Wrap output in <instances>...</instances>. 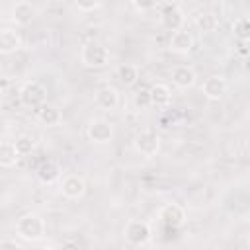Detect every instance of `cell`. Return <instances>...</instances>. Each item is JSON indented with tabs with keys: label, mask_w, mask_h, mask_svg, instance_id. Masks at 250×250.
I'll return each mask as SVG.
<instances>
[{
	"label": "cell",
	"mask_w": 250,
	"mask_h": 250,
	"mask_svg": "<svg viewBox=\"0 0 250 250\" xmlns=\"http://www.w3.org/2000/svg\"><path fill=\"white\" fill-rule=\"evenodd\" d=\"M45 230H47V225L37 213H27V215L20 217L16 223L18 236H21L23 240H29V242L41 240L45 236Z\"/></svg>",
	"instance_id": "1"
},
{
	"label": "cell",
	"mask_w": 250,
	"mask_h": 250,
	"mask_svg": "<svg viewBox=\"0 0 250 250\" xmlns=\"http://www.w3.org/2000/svg\"><path fill=\"white\" fill-rule=\"evenodd\" d=\"M80 61L90 68H102L109 62V49L100 41H88L80 51Z\"/></svg>",
	"instance_id": "2"
},
{
	"label": "cell",
	"mask_w": 250,
	"mask_h": 250,
	"mask_svg": "<svg viewBox=\"0 0 250 250\" xmlns=\"http://www.w3.org/2000/svg\"><path fill=\"white\" fill-rule=\"evenodd\" d=\"M133 145H135V150H137L141 156L152 158V156H156V152H158V148H160V137H158L152 129H145V131H141V133L135 137Z\"/></svg>",
	"instance_id": "3"
},
{
	"label": "cell",
	"mask_w": 250,
	"mask_h": 250,
	"mask_svg": "<svg viewBox=\"0 0 250 250\" xmlns=\"http://www.w3.org/2000/svg\"><path fill=\"white\" fill-rule=\"evenodd\" d=\"M20 100L25 107H41L47 102V90L39 82H25L20 90Z\"/></svg>",
	"instance_id": "4"
},
{
	"label": "cell",
	"mask_w": 250,
	"mask_h": 250,
	"mask_svg": "<svg viewBox=\"0 0 250 250\" xmlns=\"http://www.w3.org/2000/svg\"><path fill=\"white\" fill-rule=\"evenodd\" d=\"M123 234H125V238H127L129 244H133V246H143V244H146V242L150 240V234H152V232H150L148 223L133 219V221H129V223L125 225Z\"/></svg>",
	"instance_id": "5"
},
{
	"label": "cell",
	"mask_w": 250,
	"mask_h": 250,
	"mask_svg": "<svg viewBox=\"0 0 250 250\" xmlns=\"http://www.w3.org/2000/svg\"><path fill=\"white\" fill-rule=\"evenodd\" d=\"M86 135L92 143L96 145H105L113 139V125L105 119H92L88 123V129H86Z\"/></svg>",
	"instance_id": "6"
},
{
	"label": "cell",
	"mask_w": 250,
	"mask_h": 250,
	"mask_svg": "<svg viewBox=\"0 0 250 250\" xmlns=\"http://www.w3.org/2000/svg\"><path fill=\"white\" fill-rule=\"evenodd\" d=\"M61 191L68 199H80L86 193V182L78 174H68L61 180Z\"/></svg>",
	"instance_id": "7"
},
{
	"label": "cell",
	"mask_w": 250,
	"mask_h": 250,
	"mask_svg": "<svg viewBox=\"0 0 250 250\" xmlns=\"http://www.w3.org/2000/svg\"><path fill=\"white\" fill-rule=\"evenodd\" d=\"M158 217H160V221H162L168 229H178V227H182L184 221H186V211H184V207L178 205V203H168V205H164V207L160 209Z\"/></svg>",
	"instance_id": "8"
},
{
	"label": "cell",
	"mask_w": 250,
	"mask_h": 250,
	"mask_svg": "<svg viewBox=\"0 0 250 250\" xmlns=\"http://www.w3.org/2000/svg\"><path fill=\"white\" fill-rule=\"evenodd\" d=\"M201 92H203V96H205L207 100L217 102V100H221V98L225 96V92H227V80H225L221 74H213V76H209V78L203 80Z\"/></svg>",
	"instance_id": "9"
},
{
	"label": "cell",
	"mask_w": 250,
	"mask_h": 250,
	"mask_svg": "<svg viewBox=\"0 0 250 250\" xmlns=\"http://www.w3.org/2000/svg\"><path fill=\"white\" fill-rule=\"evenodd\" d=\"M160 20H162L164 29H168V31H178V29H182V25H184V21H186L184 12H182L178 6H174V4L166 6V10L162 12Z\"/></svg>",
	"instance_id": "10"
},
{
	"label": "cell",
	"mask_w": 250,
	"mask_h": 250,
	"mask_svg": "<svg viewBox=\"0 0 250 250\" xmlns=\"http://www.w3.org/2000/svg\"><path fill=\"white\" fill-rule=\"evenodd\" d=\"M195 78H197L195 70L191 66H188V64H178V66L172 68V82L182 90L191 88L195 84Z\"/></svg>",
	"instance_id": "11"
},
{
	"label": "cell",
	"mask_w": 250,
	"mask_h": 250,
	"mask_svg": "<svg viewBox=\"0 0 250 250\" xmlns=\"http://www.w3.org/2000/svg\"><path fill=\"white\" fill-rule=\"evenodd\" d=\"M35 18V8L29 2H16L12 8V21L16 25H29Z\"/></svg>",
	"instance_id": "12"
},
{
	"label": "cell",
	"mask_w": 250,
	"mask_h": 250,
	"mask_svg": "<svg viewBox=\"0 0 250 250\" xmlns=\"http://www.w3.org/2000/svg\"><path fill=\"white\" fill-rule=\"evenodd\" d=\"M37 119L47 127H57L62 123V113L57 105H51L45 102L41 107H37Z\"/></svg>",
	"instance_id": "13"
},
{
	"label": "cell",
	"mask_w": 250,
	"mask_h": 250,
	"mask_svg": "<svg viewBox=\"0 0 250 250\" xmlns=\"http://www.w3.org/2000/svg\"><path fill=\"white\" fill-rule=\"evenodd\" d=\"M170 49L174 53H189L193 49V37L189 31H184V29H178V31H172V37H170Z\"/></svg>",
	"instance_id": "14"
},
{
	"label": "cell",
	"mask_w": 250,
	"mask_h": 250,
	"mask_svg": "<svg viewBox=\"0 0 250 250\" xmlns=\"http://www.w3.org/2000/svg\"><path fill=\"white\" fill-rule=\"evenodd\" d=\"M20 47H21V37L18 31H14V29H2L0 31V53L2 55L16 53Z\"/></svg>",
	"instance_id": "15"
},
{
	"label": "cell",
	"mask_w": 250,
	"mask_h": 250,
	"mask_svg": "<svg viewBox=\"0 0 250 250\" xmlns=\"http://www.w3.org/2000/svg\"><path fill=\"white\" fill-rule=\"evenodd\" d=\"M96 104L102 107V109H115L117 104H119V96H117V90L113 86H104L96 92Z\"/></svg>",
	"instance_id": "16"
},
{
	"label": "cell",
	"mask_w": 250,
	"mask_h": 250,
	"mask_svg": "<svg viewBox=\"0 0 250 250\" xmlns=\"http://www.w3.org/2000/svg\"><path fill=\"white\" fill-rule=\"evenodd\" d=\"M59 176H61V168H59V164L53 162V160H45V162H41V164L37 166V178H39L43 184H53V182L59 180Z\"/></svg>",
	"instance_id": "17"
},
{
	"label": "cell",
	"mask_w": 250,
	"mask_h": 250,
	"mask_svg": "<svg viewBox=\"0 0 250 250\" xmlns=\"http://www.w3.org/2000/svg\"><path fill=\"white\" fill-rule=\"evenodd\" d=\"M20 158V152L16 150V145L10 141H4L0 145V166L2 168H12Z\"/></svg>",
	"instance_id": "18"
},
{
	"label": "cell",
	"mask_w": 250,
	"mask_h": 250,
	"mask_svg": "<svg viewBox=\"0 0 250 250\" xmlns=\"http://www.w3.org/2000/svg\"><path fill=\"white\" fill-rule=\"evenodd\" d=\"M150 100H152V105H156V107L168 105L170 100H172L170 88L166 84H154V86H150Z\"/></svg>",
	"instance_id": "19"
},
{
	"label": "cell",
	"mask_w": 250,
	"mask_h": 250,
	"mask_svg": "<svg viewBox=\"0 0 250 250\" xmlns=\"http://www.w3.org/2000/svg\"><path fill=\"white\" fill-rule=\"evenodd\" d=\"M117 78L121 80V84H125V86H133L137 80H139V68L135 66V64H121L119 68H117Z\"/></svg>",
	"instance_id": "20"
},
{
	"label": "cell",
	"mask_w": 250,
	"mask_h": 250,
	"mask_svg": "<svg viewBox=\"0 0 250 250\" xmlns=\"http://www.w3.org/2000/svg\"><path fill=\"white\" fill-rule=\"evenodd\" d=\"M232 35L240 41H250V18H236L232 21Z\"/></svg>",
	"instance_id": "21"
},
{
	"label": "cell",
	"mask_w": 250,
	"mask_h": 250,
	"mask_svg": "<svg viewBox=\"0 0 250 250\" xmlns=\"http://www.w3.org/2000/svg\"><path fill=\"white\" fill-rule=\"evenodd\" d=\"M195 23H197V27H199L203 33H211V31L217 29L219 18H217L215 14H211V12H205V14H199V16L195 18Z\"/></svg>",
	"instance_id": "22"
},
{
	"label": "cell",
	"mask_w": 250,
	"mask_h": 250,
	"mask_svg": "<svg viewBox=\"0 0 250 250\" xmlns=\"http://www.w3.org/2000/svg\"><path fill=\"white\" fill-rule=\"evenodd\" d=\"M14 145H16V150L20 152V156H25L35 148V139L31 135H20V137H16Z\"/></svg>",
	"instance_id": "23"
},
{
	"label": "cell",
	"mask_w": 250,
	"mask_h": 250,
	"mask_svg": "<svg viewBox=\"0 0 250 250\" xmlns=\"http://www.w3.org/2000/svg\"><path fill=\"white\" fill-rule=\"evenodd\" d=\"M133 102H135V105H137L139 109H145V107L152 105V100H150V90H145V88H141V90L135 94Z\"/></svg>",
	"instance_id": "24"
},
{
	"label": "cell",
	"mask_w": 250,
	"mask_h": 250,
	"mask_svg": "<svg viewBox=\"0 0 250 250\" xmlns=\"http://www.w3.org/2000/svg\"><path fill=\"white\" fill-rule=\"evenodd\" d=\"M131 2H133V6H135L139 12H150V10H154L156 4H158V0H131Z\"/></svg>",
	"instance_id": "25"
},
{
	"label": "cell",
	"mask_w": 250,
	"mask_h": 250,
	"mask_svg": "<svg viewBox=\"0 0 250 250\" xmlns=\"http://www.w3.org/2000/svg\"><path fill=\"white\" fill-rule=\"evenodd\" d=\"M74 4L82 12H92V10H96L100 6V0H74Z\"/></svg>",
	"instance_id": "26"
},
{
	"label": "cell",
	"mask_w": 250,
	"mask_h": 250,
	"mask_svg": "<svg viewBox=\"0 0 250 250\" xmlns=\"http://www.w3.org/2000/svg\"><path fill=\"white\" fill-rule=\"evenodd\" d=\"M246 152H248V156H250V137H248V141H246Z\"/></svg>",
	"instance_id": "27"
},
{
	"label": "cell",
	"mask_w": 250,
	"mask_h": 250,
	"mask_svg": "<svg viewBox=\"0 0 250 250\" xmlns=\"http://www.w3.org/2000/svg\"><path fill=\"white\" fill-rule=\"evenodd\" d=\"M248 246H250V232H248Z\"/></svg>",
	"instance_id": "28"
}]
</instances>
